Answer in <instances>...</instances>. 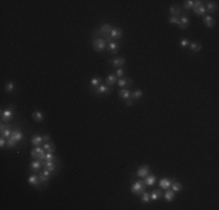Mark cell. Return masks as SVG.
I'll list each match as a JSON object with an SVG mask.
<instances>
[{
  "label": "cell",
  "mask_w": 219,
  "mask_h": 210,
  "mask_svg": "<svg viewBox=\"0 0 219 210\" xmlns=\"http://www.w3.org/2000/svg\"><path fill=\"white\" fill-rule=\"evenodd\" d=\"M146 187H147V186H146L145 181H137L133 183V186H132V188H131V192H132L134 195L140 196L146 192Z\"/></svg>",
  "instance_id": "obj_1"
},
{
  "label": "cell",
  "mask_w": 219,
  "mask_h": 210,
  "mask_svg": "<svg viewBox=\"0 0 219 210\" xmlns=\"http://www.w3.org/2000/svg\"><path fill=\"white\" fill-rule=\"evenodd\" d=\"M30 155L33 159L35 160H40V161H43L46 159V151L43 150V147H40V146H35L32 152H30Z\"/></svg>",
  "instance_id": "obj_2"
},
{
  "label": "cell",
  "mask_w": 219,
  "mask_h": 210,
  "mask_svg": "<svg viewBox=\"0 0 219 210\" xmlns=\"http://www.w3.org/2000/svg\"><path fill=\"white\" fill-rule=\"evenodd\" d=\"M106 46H107V42L105 41L103 38H96L93 42H92V47L96 52H103L106 49Z\"/></svg>",
  "instance_id": "obj_3"
},
{
  "label": "cell",
  "mask_w": 219,
  "mask_h": 210,
  "mask_svg": "<svg viewBox=\"0 0 219 210\" xmlns=\"http://www.w3.org/2000/svg\"><path fill=\"white\" fill-rule=\"evenodd\" d=\"M110 92H111V88L106 84H100L93 91V94L97 95V96L98 95H106V94H110Z\"/></svg>",
  "instance_id": "obj_4"
},
{
  "label": "cell",
  "mask_w": 219,
  "mask_h": 210,
  "mask_svg": "<svg viewBox=\"0 0 219 210\" xmlns=\"http://www.w3.org/2000/svg\"><path fill=\"white\" fill-rule=\"evenodd\" d=\"M13 109L12 108H8L4 111H1V120L2 122H10L12 118H13Z\"/></svg>",
  "instance_id": "obj_5"
},
{
  "label": "cell",
  "mask_w": 219,
  "mask_h": 210,
  "mask_svg": "<svg viewBox=\"0 0 219 210\" xmlns=\"http://www.w3.org/2000/svg\"><path fill=\"white\" fill-rule=\"evenodd\" d=\"M119 47H120L119 42L112 41V42H109V43H107L106 49H107V52L111 53V54H117V53H118V50H119Z\"/></svg>",
  "instance_id": "obj_6"
},
{
  "label": "cell",
  "mask_w": 219,
  "mask_h": 210,
  "mask_svg": "<svg viewBox=\"0 0 219 210\" xmlns=\"http://www.w3.org/2000/svg\"><path fill=\"white\" fill-rule=\"evenodd\" d=\"M110 35H111V38L113 40H118V39H120L123 36V30H121V28L119 27H112Z\"/></svg>",
  "instance_id": "obj_7"
},
{
  "label": "cell",
  "mask_w": 219,
  "mask_h": 210,
  "mask_svg": "<svg viewBox=\"0 0 219 210\" xmlns=\"http://www.w3.org/2000/svg\"><path fill=\"white\" fill-rule=\"evenodd\" d=\"M148 174H149V167H148L147 165L141 166V167L137 169V175L139 176V178H141V179H145Z\"/></svg>",
  "instance_id": "obj_8"
},
{
  "label": "cell",
  "mask_w": 219,
  "mask_h": 210,
  "mask_svg": "<svg viewBox=\"0 0 219 210\" xmlns=\"http://www.w3.org/2000/svg\"><path fill=\"white\" fill-rule=\"evenodd\" d=\"M110 63L113 67H115V68H121V67H123V64H125V58H123V56H119V57H115L112 61H110Z\"/></svg>",
  "instance_id": "obj_9"
},
{
  "label": "cell",
  "mask_w": 219,
  "mask_h": 210,
  "mask_svg": "<svg viewBox=\"0 0 219 210\" xmlns=\"http://www.w3.org/2000/svg\"><path fill=\"white\" fill-rule=\"evenodd\" d=\"M42 167L43 169H47L49 172H54L56 170V165H55V161H47V160H43L42 161Z\"/></svg>",
  "instance_id": "obj_10"
},
{
  "label": "cell",
  "mask_w": 219,
  "mask_h": 210,
  "mask_svg": "<svg viewBox=\"0 0 219 210\" xmlns=\"http://www.w3.org/2000/svg\"><path fill=\"white\" fill-rule=\"evenodd\" d=\"M111 29H112V26H110L109 24H104V25L100 26L99 30L97 32V34H100L101 36L103 35H107V34L111 33Z\"/></svg>",
  "instance_id": "obj_11"
},
{
  "label": "cell",
  "mask_w": 219,
  "mask_h": 210,
  "mask_svg": "<svg viewBox=\"0 0 219 210\" xmlns=\"http://www.w3.org/2000/svg\"><path fill=\"white\" fill-rule=\"evenodd\" d=\"M28 183L32 184V186H34V187H36V188H40V179H39V175H35V174L30 175V176L28 178Z\"/></svg>",
  "instance_id": "obj_12"
},
{
  "label": "cell",
  "mask_w": 219,
  "mask_h": 210,
  "mask_svg": "<svg viewBox=\"0 0 219 210\" xmlns=\"http://www.w3.org/2000/svg\"><path fill=\"white\" fill-rule=\"evenodd\" d=\"M119 97L121 98V99H123V100L132 99V92L128 89H120L119 90Z\"/></svg>",
  "instance_id": "obj_13"
},
{
  "label": "cell",
  "mask_w": 219,
  "mask_h": 210,
  "mask_svg": "<svg viewBox=\"0 0 219 210\" xmlns=\"http://www.w3.org/2000/svg\"><path fill=\"white\" fill-rule=\"evenodd\" d=\"M203 22L206 25V27H209V28L215 27V25H216V21H215V19L212 18V15H204Z\"/></svg>",
  "instance_id": "obj_14"
},
{
  "label": "cell",
  "mask_w": 219,
  "mask_h": 210,
  "mask_svg": "<svg viewBox=\"0 0 219 210\" xmlns=\"http://www.w3.org/2000/svg\"><path fill=\"white\" fill-rule=\"evenodd\" d=\"M169 13L171 14V16H177L178 18V15L182 13V8L177 5H173L169 7Z\"/></svg>",
  "instance_id": "obj_15"
},
{
  "label": "cell",
  "mask_w": 219,
  "mask_h": 210,
  "mask_svg": "<svg viewBox=\"0 0 219 210\" xmlns=\"http://www.w3.org/2000/svg\"><path fill=\"white\" fill-rule=\"evenodd\" d=\"M41 167H42V161H40V160H34L29 165L30 170H33V172H39L41 169Z\"/></svg>",
  "instance_id": "obj_16"
},
{
  "label": "cell",
  "mask_w": 219,
  "mask_h": 210,
  "mask_svg": "<svg viewBox=\"0 0 219 210\" xmlns=\"http://www.w3.org/2000/svg\"><path fill=\"white\" fill-rule=\"evenodd\" d=\"M189 18L188 16H185V15H183L181 19H179V25H178V28L179 29H187L188 26H189Z\"/></svg>",
  "instance_id": "obj_17"
},
{
  "label": "cell",
  "mask_w": 219,
  "mask_h": 210,
  "mask_svg": "<svg viewBox=\"0 0 219 210\" xmlns=\"http://www.w3.org/2000/svg\"><path fill=\"white\" fill-rule=\"evenodd\" d=\"M171 182L173 180L171 179H167V178H164V179H161L160 180V188H162V189H169L170 188V186H171Z\"/></svg>",
  "instance_id": "obj_18"
},
{
  "label": "cell",
  "mask_w": 219,
  "mask_h": 210,
  "mask_svg": "<svg viewBox=\"0 0 219 210\" xmlns=\"http://www.w3.org/2000/svg\"><path fill=\"white\" fill-rule=\"evenodd\" d=\"M205 10L207 13H216V12H217V4L213 2V1H209V2L206 4Z\"/></svg>",
  "instance_id": "obj_19"
},
{
  "label": "cell",
  "mask_w": 219,
  "mask_h": 210,
  "mask_svg": "<svg viewBox=\"0 0 219 210\" xmlns=\"http://www.w3.org/2000/svg\"><path fill=\"white\" fill-rule=\"evenodd\" d=\"M118 77L114 75V74H110L107 75V77H106V80H105V82H106V85H109V86H112V85H114V84L117 83V80Z\"/></svg>",
  "instance_id": "obj_20"
},
{
  "label": "cell",
  "mask_w": 219,
  "mask_h": 210,
  "mask_svg": "<svg viewBox=\"0 0 219 210\" xmlns=\"http://www.w3.org/2000/svg\"><path fill=\"white\" fill-rule=\"evenodd\" d=\"M42 142H44L43 141V137H41V136H33L32 137V140H30V144L33 145V146H40Z\"/></svg>",
  "instance_id": "obj_21"
},
{
  "label": "cell",
  "mask_w": 219,
  "mask_h": 210,
  "mask_svg": "<svg viewBox=\"0 0 219 210\" xmlns=\"http://www.w3.org/2000/svg\"><path fill=\"white\" fill-rule=\"evenodd\" d=\"M11 138H13L15 141H20V140H22L24 138V133H22V131L21 130H14L13 132H12V137Z\"/></svg>",
  "instance_id": "obj_22"
},
{
  "label": "cell",
  "mask_w": 219,
  "mask_h": 210,
  "mask_svg": "<svg viewBox=\"0 0 219 210\" xmlns=\"http://www.w3.org/2000/svg\"><path fill=\"white\" fill-rule=\"evenodd\" d=\"M164 200L167 201V202H171L174 198H175V192L174 190H171V189H168V190H165V193H164Z\"/></svg>",
  "instance_id": "obj_23"
},
{
  "label": "cell",
  "mask_w": 219,
  "mask_h": 210,
  "mask_svg": "<svg viewBox=\"0 0 219 210\" xmlns=\"http://www.w3.org/2000/svg\"><path fill=\"white\" fill-rule=\"evenodd\" d=\"M117 84H118V86L123 89L125 86H128L129 84H132V80H129V78H119L117 81Z\"/></svg>",
  "instance_id": "obj_24"
},
{
  "label": "cell",
  "mask_w": 219,
  "mask_h": 210,
  "mask_svg": "<svg viewBox=\"0 0 219 210\" xmlns=\"http://www.w3.org/2000/svg\"><path fill=\"white\" fill-rule=\"evenodd\" d=\"M162 196V190L161 189H155L151 193V201H157Z\"/></svg>",
  "instance_id": "obj_25"
},
{
  "label": "cell",
  "mask_w": 219,
  "mask_h": 210,
  "mask_svg": "<svg viewBox=\"0 0 219 210\" xmlns=\"http://www.w3.org/2000/svg\"><path fill=\"white\" fill-rule=\"evenodd\" d=\"M145 183H146V186H154V183L156 182V176L155 175H147L146 178H145Z\"/></svg>",
  "instance_id": "obj_26"
},
{
  "label": "cell",
  "mask_w": 219,
  "mask_h": 210,
  "mask_svg": "<svg viewBox=\"0 0 219 210\" xmlns=\"http://www.w3.org/2000/svg\"><path fill=\"white\" fill-rule=\"evenodd\" d=\"M170 188H171V190H174L175 193H178V192H181V190L183 189V186H182V183H179V182L173 181L171 182Z\"/></svg>",
  "instance_id": "obj_27"
},
{
  "label": "cell",
  "mask_w": 219,
  "mask_h": 210,
  "mask_svg": "<svg viewBox=\"0 0 219 210\" xmlns=\"http://www.w3.org/2000/svg\"><path fill=\"white\" fill-rule=\"evenodd\" d=\"M43 150L46 151V153H53V152H55V145L51 144V141L50 142H46L43 145Z\"/></svg>",
  "instance_id": "obj_28"
},
{
  "label": "cell",
  "mask_w": 219,
  "mask_h": 210,
  "mask_svg": "<svg viewBox=\"0 0 219 210\" xmlns=\"http://www.w3.org/2000/svg\"><path fill=\"white\" fill-rule=\"evenodd\" d=\"M33 119L35 120V122H37V123H40L43 120V118H44V114L42 113L41 111H34L33 112Z\"/></svg>",
  "instance_id": "obj_29"
},
{
  "label": "cell",
  "mask_w": 219,
  "mask_h": 210,
  "mask_svg": "<svg viewBox=\"0 0 219 210\" xmlns=\"http://www.w3.org/2000/svg\"><path fill=\"white\" fill-rule=\"evenodd\" d=\"M189 47H190V50H191L192 53H198V52H201L202 49H203V47H202V44H199V43H190L189 44Z\"/></svg>",
  "instance_id": "obj_30"
},
{
  "label": "cell",
  "mask_w": 219,
  "mask_h": 210,
  "mask_svg": "<svg viewBox=\"0 0 219 210\" xmlns=\"http://www.w3.org/2000/svg\"><path fill=\"white\" fill-rule=\"evenodd\" d=\"M100 84H101V78H100V77H93V78L91 80V82H90V86H91L92 89H97Z\"/></svg>",
  "instance_id": "obj_31"
},
{
  "label": "cell",
  "mask_w": 219,
  "mask_h": 210,
  "mask_svg": "<svg viewBox=\"0 0 219 210\" xmlns=\"http://www.w3.org/2000/svg\"><path fill=\"white\" fill-rule=\"evenodd\" d=\"M12 132H13V131L11 130V126L7 125V127L1 132V137H4V138H7V139H8V138H11V137H12Z\"/></svg>",
  "instance_id": "obj_32"
},
{
  "label": "cell",
  "mask_w": 219,
  "mask_h": 210,
  "mask_svg": "<svg viewBox=\"0 0 219 210\" xmlns=\"http://www.w3.org/2000/svg\"><path fill=\"white\" fill-rule=\"evenodd\" d=\"M193 12H195V14H197V15H205V13H206L205 6L202 5V6L195 7V8H193Z\"/></svg>",
  "instance_id": "obj_33"
},
{
  "label": "cell",
  "mask_w": 219,
  "mask_h": 210,
  "mask_svg": "<svg viewBox=\"0 0 219 210\" xmlns=\"http://www.w3.org/2000/svg\"><path fill=\"white\" fill-rule=\"evenodd\" d=\"M141 196H142V198H141V202H142V203H149V202L151 201V194H148L147 192H145Z\"/></svg>",
  "instance_id": "obj_34"
},
{
  "label": "cell",
  "mask_w": 219,
  "mask_h": 210,
  "mask_svg": "<svg viewBox=\"0 0 219 210\" xmlns=\"http://www.w3.org/2000/svg\"><path fill=\"white\" fill-rule=\"evenodd\" d=\"M143 96V94H142V91L141 90H137V91H134L133 94H132V99H134V100H137V99H140V98Z\"/></svg>",
  "instance_id": "obj_35"
},
{
  "label": "cell",
  "mask_w": 219,
  "mask_h": 210,
  "mask_svg": "<svg viewBox=\"0 0 219 210\" xmlns=\"http://www.w3.org/2000/svg\"><path fill=\"white\" fill-rule=\"evenodd\" d=\"M16 144H18V141H15L13 138H8L7 139V144H6V146L8 147V148H13L16 146Z\"/></svg>",
  "instance_id": "obj_36"
},
{
  "label": "cell",
  "mask_w": 219,
  "mask_h": 210,
  "mask_svg": "<svg viewBox=\"0 0 219 210\" xmlns=\"http://www.w3.org/2000/svg\"><path fill=\"white\" fill-rule=\"evenodd\" d=\"M39 179H40V184H44V186L48 183V180H49V178L46 176V175H43L42 173L39 174Z\"/></svg>",
  "instance_id": "obj_37"
},
{
  "label": "cell",
  "mask_w": 219,
  "mask_h": 210,
  "mask_svg": "<svg viewBox=\"0 0 219 210\" xmlns=\"http://www.w3.org/2000/svg\"><path fill=\"white\" fill-rule=\"evenodd\" d=\"M168 22L169 24H171V25H179V18L177 16H170L169 19H168Z\"/></svg>",
  "instance_id": "obj_38"
},
{
  "label": "cell",
  "mask_w": 219,
  "mask_h": 210,
  "mask_svg": "<svg viewBox=\"0 0 219 210\" xmlns=\"http://www.w3.org/2000/svg\"><path fill=\"white\" fill-rule=\"evenodd\" d=\"M14 88H15V85H14L13 82H8V83H6V85H5V91L12 92L14 90Z\"/></svg>",
  "instance_id": "obj_39"
},
{
  "label": "cell",
  "mask_w": 219,
  "mask_h": 210,
  "mask_svg": "<svg viewBox=\"0 0 219 210\" xmlns=\"http://www.w3.org/2000/svg\"><path fill=\"white\" fill-rule=\"evenodd\" d=\"M44 160H47V161H55V162L58 161L57 158H55L53 153H46V159Z\"/></svg>",
  "instance_id": "obj_40"
},
{
  "label": "cell",
  "mask_w": 219,
  "mask_h": 210,
  "mask_svg": "<svg viewBox=\"0 0 219 210\" xmlns=\"http://www.w3.org/2000/svg\"><path fill=\"white\" fill-rule=\"evenodd\" d=\"M184 8L188 11V10H191L193 8V0H188V1H184Z\"/></svg>",
  "instance_id": "obj_41"
},
{
  "label": "cell",
  "mask_w": 219,
  "mask_h": 210,
  "mask_svg": "<svg viewBox=\"0 0 219 210\" xmlns=\"http://www.w3.org/2000/svg\"><path fill=\"white\" fill-rule=\"evenodd\" d=\"M114 75H115L117 77H123V75H125V71H123V68H118Z\"/></svg>",
  "instance_id": "obj_42"
},
{
  "label": "cell",
  "mask_w": 219,
  "mask_h": 210,
  "mask_svg": "<svg viewBox=\"0 0 219 210\" xmlns=\"http://www.w3.org/2000/svg\"><path fill=\"white\" fill-rule=\"evenodd\" d=\"M189 44H190V42H189L188 39H182V40H181V47H182V48H185V47H188Z\"/></svg>",
  "instance_id": "obj_43"
},
{
  "label": "cell",
  "mask_w": 219,
  "mask_h": 210,
  "mask_svg": "<svg viewBox=\"0 0 219 210\" xmlns=\"http://www.w3.org/2000/svg\"><path fill=\"white\" fill-rule=\"evenodd\" d=\"M6 144H7V140H5L4 137H1V139H0V147L4 148V147L6 146Z\"/></svg>",
  "instance_id": "obj_44"
},
{
  "label": "cell",
  "mask_w": 219,
  "mask_h": 210,
  "mask_svg": "<svg viewBox=\"0 0 219 210\" xmlns=\"http://www.w3.org/2000/svg\"><path fill=\"white\" fill-rule=\"evenodd\" d=\"M203 1H201V0H196V1H193V8L195 7H198V6H202L203 4H202Z\"/></svg>",
  "instance_id": "obj_45"
},
{
  "label": "cell",
  "mask_w": 219,
  "mask_h": 210,
  "mask_svg": "<svg viewBox=\"0 0 219 210\" xmlns=\"http://www.w3.org/2000/svg\"><path fill=\"white\" fill-rule=\"evenodd\" d=\"M43 141L44 142H50V136L49 134H44L43 136Z\"/></svg>",
  "instance_id": "obj_46"
},
{
  "label": "cell",
  "mask_w": 219,
  "mask_h": 210,
  "mask_svg": "<svg viewBox=\"0 0 219 210\" xmlns=\"http://www.w3.org/2000/svg\"><path fill=\"white\" fill-rule=\"evenodd\" d=\"M126 105L127 106H132L133 105V99H127L126 100Z\"/></svg>",
  "instance_id": "obj_47"
},
{
  "label": "cell",
  "mask_w": 219,
  "mask_h": 210,
  "mask_svg": "<svg viewBox=\"0 0 219 210\" xmlns=\"http://www.w3.org/2000/svg\"><path fill=\"white\" fill-rule=\"evenodd\" d=\"M6 127H7V126L5 125V124H1V126H0V132H2V131L6 128Z\"/></svg>",
  "instance_id": "obj_48"
}]
</instances>
